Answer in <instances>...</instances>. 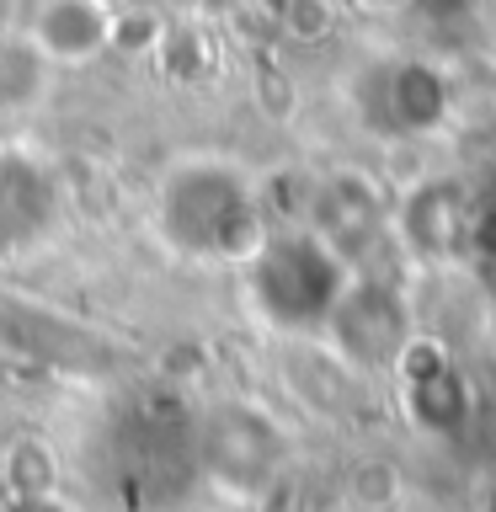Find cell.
<instances>
[{
    "mask_svg": "<svg viewBox=\"0 0 496 512\" xmlns=\"http://www.w3.org/2000/svg\"><path fill=\"white\" fill-rule=\"evenodd\" d=\"M0 512H70V507H64L59 496H48V491L38 486V491H16Z\"/></svg>",
    "mask_w": 496,
    "mask_h": 512,
    "instance_id": "4fadbf2b",
    "label": "cell"
},
{
    "mask_svg": "<svg viewBox=\"0 0 496 512\" xmlns=\"http://www.w3.org/2000/svg\"><path fill=\"white\" fill-rule=\"evenodd\" d=\"M48 64L27 32H0V107H32L48 86Z\"/></svg>",
    "mask_w": 496,
    "mask_h": 512,
    "instance_id": "7c38bea8",
    "label": "cell"
},
{
    "mask_svg": "<svg viewBox=\"0 0 496 512\" xmlns=\"http://www.w3.org/2000/svg\"><path fill=\"white\" fill-rule=\"evenodd\" d=\"M112 11L102 0H43L27 22L32 48L48 64H86L112 43Z\"/></svg>",
    "mask_w": 496,
    "mask_h": 512,
    "instance_id": "ba28073f",
    "label": "cell"
},
{
    "mask_svg": "<svg viewBox=\"0 0 496 512\" xmlns=\"http://www.w3.org/2000/svg\"><path fill=\"white\" fill-rule=\"evenodd\" d=\"M176 6H192V11H219V6H235V0H176Z\"/></svg>",
    "mask_w": 496,
    "mask_h": 512,
    "instance_id": "5bb4252c",
    "label": "cell"
},
{
    "mask_svg": "<svg viewBox=\"0 0 496 512\" xmlns=\"http://www.w3.org/2000/svg\"><path fill=\"white\" fill-rule=\"evenodd\" d=\"M470 208H464V192L454 182H422L400 203V230L422 256H443L454 251L459 240H470Z\"/></svg>",
    "mask_w": 496,
    "mask_h": 512,
    "instance_id": "9c48e42d",
    "label": "cell"
},
{
    "mask_svg": "<svg viewBox=\"0 0 496 512\" xmlns=\"http://www.w3.org/2000/svg\"><path fill=\"white\" fill-rule=\"evenodd\" d=\"M54 219V187L27 155H0V240H27Z\"/></svg>",
    "mask_w": 496,
    "mask_h": 512,
    "instance_id": "30bf717a",
    "label": "cell"
},
{
    "mask_svg": "<svg viewBox=\"0 0 496 512\" xmlns=\"http://www.w3.org/2000/svg\"><path fill=\"white\" fill-rule=\"evenodd\" d=\"M486 512H496V486H491V496H486Z\"/></svg>",
    "mask_w": 496,
    "mask_h": 512,
    "instance_id": "2e32d148",
    "label": "cell"
},
{
    "mask_svg": "<svg viewBox=\"0 0 496 512\" xmlns=\"http://www.w3.org/2000/svg\"><path fill=\"white\" fill-rule=\"evenodd\" d=\"M358 112L374 134L390 139L432 134L448 118V80L427 59H379L358 80Z\"/></svg>",
    "mask_w": 496,
    "mask_h": 512,
    "instance_id": "277c9868",
    "label": "cell"
},
{
    "mask_svg": "<svg viewBox=\"0 0 496 512\" xmlns=\"http://www.w3.org/2000/svg\"><path fill=\"white\" fill-rule=\"evenodd\" d=\"M192 443H198V470L235 496L267 491L283 470V454H288L278 422L262 406H246V400L208 406L192 422Z\"/></svg>",
    "mask_w": 496,
    "mask_h": 512,
    "instance_id": "3957f363",
    "label": "cell"
},
{
    "mask_svg": "<svg viewBox=\"0 0 496 512\" xmlns=\"http://www.w3.org/2000/svg\"><path fill=\"white\" fill-rule=\"evenodd\" d=\"M395 363H400V379H406V406H411L416 422H422L427 432L464 427V416H470V384H464L459 363L448 358L443 347L416 342L411 336Z\"/></svg>",
    "mask_w": 496,
    "mask_h": 512,
    "instance_id": "52a82bcc",
    "label": "cell"
},
{
    "mask_svg": "<svg viewBox=\"0 0 496 512\" xmlns=\"http://www.w3.org/2000/svg\"><path fill=\"white\" fill-rule=\"evenodd\" d=\"M155 230L171 251L198 262H246L267 235L262 192L235 160L187 155L155 187Z\"/></svg>",
    "mask_w": 496,
    "mask_h": 512,
    "instance_id": "6da1fadb",
    "label": "cell"
},
{
    "mask_svg": "<svg viewBox=\"0 0 496 512\" xmlns=\"http://www.w3.org/2000/svg\"><path fill=\"white\" fill-rule=\"evenodd\" d=\"M112 470L128 502L171 491V480L182 486V470H198V443H192V422H176L171 411L139 406L118 422L112 438Z\"/></svg>",
    "mask_w": 496,
    "mask_h": 512,
    "instance_id": "5b68a950",
    "label": "cell"
},
{
    "mask_svg": "<svg viewBox=\"0 0 496 512\" xmlns=\"http://www.w3.org/2000/svg\"><path fill=\"white\" fill-rule=\"evenodd\" d=\"M336 352L358 368H384L395 363L411 342V315H406V299L395 294L390 283H368V278H352L347 294L336 299V310L326 320Z\"/></svg>",
    "mask_w": 496,
    "mask_h": 512,
    "instance_id": "8992f818",
    "label": "cell"
},
{
    "mask_svg": "<svg viewBox=\"0 0 496 512\" xmlns=\"http://www.w3.org/2000/svg\"><path fill=\"white\" fill-rule=\"evenodd\" d=\"M11 22H16V0H0V32H11Z\"/></svg>",
    "mask_w": 496,
    "mask_h": 512,
    "instance_id": "9a60e30c",
    "label": "cell"
},
{
    "mask_svg": "<svg viewBox=\"0 0 496 512\" xmlns=\"http://www.w3.org/2000/svg\"><path fill=\"white\" fill-rule=\"evenodd\" d=\"M368 224H374V192H368L358 176H331V182L315 192V224L310 230H320L342 256H347V240L358 230H368Z\"/></svg>",
    "mask_w": 496,
    "mask_h": 512,
    "instance_id": "8fae6325",
    "label": "cell"
},
{
    "mask_svg": "<svg viewBox=\"0 0 496 512\" xmlns=\"http://www.w3.org/2000/svg\"><path fill=\"white\" fill-rule=\"evenodd\" d=\"M347 283H352L347 256L320 230H267L246 256L251 304L278 331H326Z\"/></svg>",
    "mask_w": 496,
    "mask_h": 512,
    "instance_id": "7a4b0ae2",
    "label": "cell"
}]
</instances>
